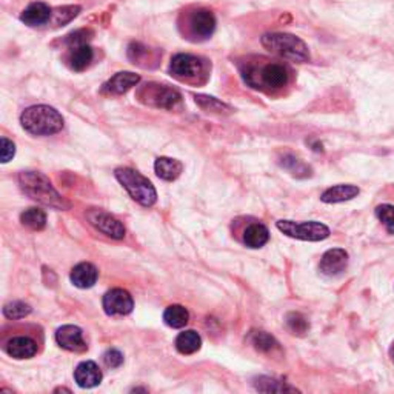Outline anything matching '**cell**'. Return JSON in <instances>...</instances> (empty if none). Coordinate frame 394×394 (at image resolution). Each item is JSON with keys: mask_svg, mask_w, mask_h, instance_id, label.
I'll use <instances>...</instances> for the list:
<instances>
[{"mask_svg": "<svg viewBox=\"0 0 394 394\" xmlns=\"http://www.w3.org/2000/svg\"><path fill=\"white\" fill-rule=\"evenodd\" d=\"M19 183L22 190L27 195L37 200V202L44 204L47 207H51L56 209H68L70 204L59 195L53 183L49 182L47 176L37 171H22L19 174Z\"/></svg>", "mask_w": 394, "mask_h": 394, "instance_id": "6da1fadb", "label": "cell"}, {"mask_svg": "<svg viewBox=\"0 0 394 394\" xmlns=\"http://www.w3.org/2000/svg\"><path fill=\"white\" fill-rule=\"evenodd\" d=\"M20 123L35 136H51L63 128V117L53 106L32 105L22 113Z\"/></svg>", "mask_w": 394, "mask_h": 394, "instance_id": "7a4b0ae2", "label": "cell"}, {"mask_svg": "<svg viewBox=\"0 0 394 394\" xmlns=\"http://www.w3.org/2000/svg\"><path fill=\"white\" fill-rule=\"evenodd\" d=\"M288 70L281 63H262V65H248L244 70V79L251 88L274 91L281 90L288 83Z\"/></svg>", "mask_w": 394, "mask_h": 394, "instance_id": "3957f363", "label": "cell"}, {"mask_svg": "<svg viewBox=\"0 0 394 394\" xmlns=\"http://www.w3.org/2000/svg\"><path fill=\"white\" fill-rule=\"evenodd\" d=\"M261 42L268 51L287 59V61L297 63L309 61L308 47L297 36L287 35V32H268L262 36Z\"/></svg>", "mask_w": 394, "mask_h": 394, "instance_id": "277c9868", "label": "cell"}, {"mask_svg": "<svg viewBox=\"0 0 394 394\" xmlns=\"http://www.w3.org/2000/svg\"><path fill=\"white\" fill-rule=\"evenodd\" d=\"M116 179L119 180L128 195L144 207H153L157 200V192L145 176L133 168H117Z\"/></svg>", "mask_w": 394, "mask_h": 394, "instance_id": "5b68a950", "label": "cell"}, {"mask_svg": "<svg viewBox=\"0 0 394 394\" xmlns=\"http://www.w3.org/2000/svg\"><path fill=\"white\" fill-rule=\"evenodd\" d=\"M276 226H278V230L283 233L285 236L299 239V240L319 242V240H325L330 236L328 226L316 221H308V222L279 221L276 223Z\"/></svg>", "mask_w": 394, "mask_h": 394, "instance_id": "8992f818", "label": "cell"}, {"mask_svg": "<svg viewBox=\"0 0 394 394\" xmlns=\"http://www.w3.org/2000/svg\"><path fill=\"white\" fill-rule=\"evenodd\" d=\"M139 97L142 102L157 108H165V110H174L176 106L180 105L182 100L179 91L166 85H159V83H148L140 90Z\"/></svg>", "mask_w": 394, "mask_h": 394, "instance_id": "52a82bcc", "label": "cell"}, {"mask_svg": "<svg viewBox=\"0 0 394 394\" xmlns=\"http://www.w3.org/2000/svg\"><path fill=\"white\" fill-rule=\"evenodd\" d=\"M170 71L179 80H195L205 73V62L191 54H178L173 57Z\"/></svg>", "mask_w": 394, "mask_h": 394, "instance_id": "ba28073f", "label": "cell"}, {"mask_svg": "<svg viewBox=\"0 0 394 394\" xmlns=\"http://www.w3.org/2000/svg\"><path fill=\"white\" fill-rule=\"evenodd\" d=\"M90 223L97 228L100 233H104L105 236L113 239H123L125 236V226L116 219L114 216L108 214L100 209H91L87 214Z\"/></svg>", "mask_w": 394, "mask_h": 394, "instance_id": "9c48e42d", "label": "cell"}, {"mask_svg": "<svg viewBox=\"0 0 394 394\" xmlns=\"http://www.w3.org/2000/svg\"><path fill=\"white\" fill-rule=\"evenodd\" d=\"M134 308V300L128 291L122 288H114L104 296V309L110 316L130 314Z\"/></svg>", "mask_w": 394, "mask_h": 394, "instance_id": "30bf717a", "label": "cell"}, {"mask_svg": "<svg viewBox=\"0 0 394 394\" xmlns=\"http://www.w3.org/2000/svg\"><path fill=\"white\" fill-rule=\"evenodd\" d=\"M190 32L197 39H208L216 30V18L208 10H195L188 16Z\"/></svg>", "mask_w": 394, "mask_h": 394, "instance_id": "8fae6325", "label": "cell"}, {"mask_svg": "<svg viewBox=\"0 0 394 394\" xmlns=\"http://www.w3.org/2000/svg\"><path fill=\"white\" fill-rule=\"evenodd\" d=\"M56 340L59 345L68 351L82 353L87 350V343L83 340V334L79 326L75 325H63L56 331Z\"/></svg>", "mask_w": 394, "mask_h": 394, "instance_id": "7c38bea8", "label": "cell"}, {"mask_svg": "<svg viewBox=\"0 0 394 394\" xmlns=\"http://www.w3.org/2000/svg\"><path fill=\"white\" fill-rule=\"evenodd\" d=\"M348 266V253L342 248H333L328 250L321 259V271L325 276H339L347 270Z\"/></svg>", "mask_w": 394, "mask_h": 394, "instance_id": "4fadbf2b", "label": "cell"}, {"mask_svg": "<svg viewBox=\"0 0 394 394\" xmlns=\"http://www.w3.org/2000/svg\"><path fill=\"white\" fill-rule=\"evenodd\" d=\"M139 82H140L139 74H134V73H130V71L117 73L116 75H113V78L105 83L104 88H102V93L119 96V94L127 93L130 88L136 87Z\"/></svg>", "mask_w": 394, "mask_h": 394, "instance_id": "5bb4252c", "label": "cell"}, {"mask_svg": "<svg viewBox=\"0 0 394 394\" xmlns=\"http://www.w3.org/2000/svg\"><path fill=\"white\" fill-rule=\"evenodd\" d=\"M102 371L93 360L82 362L74 371V379L82 388H93L102 382Z\"/></svg>", "mask_w": 394, "mask_h": 394, "instance_id": "9a60e30c", "label": "cell"}, {"mask_svg": "<svg viewBox=\"0 0 394 394\" xmlns=\"http://www.w3.org/2000/svg\"><path fill=\"white\" fill-rule=\"evenodd\" d=\"M53 10L44 2H35L28 8H25V11L20 16V20L28 25V27H42V25L48 23L51 20Z\"/></svg>", "mask_w": 394, "mask_h": 394, "instance_id": "2e32d148", "label": "cell"}, {"mask_svg": "<svg viewBox=\"0 0 394 394\" xmlns=\"http://www.w3.org/2000/svg\"><path fill=\"white\" fill-rule=\"evenodd\" d=\"M4 348L14 359H30L37 353V343L27 336L10 339Z\"/></svg>", "mask_w": 394, "mask_h": 394, "instance_id": "e0dca14e", "label": "cell"}, {"mask_svg": "<svg viewBox=\"0 0 394 394\" xmlns=\"http://www.w3.org/2000/svg\"><path fill=\"white\" fill-rule=\"evenodd\" d=\"M99 271L93 264L83 262L73 268L71 282L78 288H91L97 282Z\"/></svg>", "mask_w": 394, "mask_h": 394, "instance_id": "ac0fdd59", "label": "cell"}, {"mask_svg": "<svg viewBox=\"0 0 394 394\" xmlns=\"http://www.w3.org/2000/svg\"><path fill=\"white\" fill-rule=\"evenodd\" d=\"M154 171L161 179L166 182H173L182 174L183 165L180 161H178V159L159 157L154 164Z\"/></svg>", "mask_w": 394, "mask_h": 394, "instance_id": "d6986e66", "label": "cell"}, {"mask_svg": "<svg viewBox=\"0 0 394 394\" xmlns=\"http://www.w3.org/2000/svg\"><path fill=\"white\" fill-rule=\"evenodd\" d=\"M360 190L355 185H336L331 187L326 191L322 192L321 200L325 204H339V202H347L359 196Z\"/></svg>", "mask_w": 394, "mask_h": 394, "instance_id": "ffe728a7", "label": "cell"}, {"mask_svg": "<svg viewBox=\"0 0 394 394\" xmlns=\"http://www.w3.org/2000/svg\"><path fill=\"white\" fill-rule=\"evenodd\" d=\"M93 48L88 44L71 47L68 54L70 68L74 71H83L91 63V61H93Z\"/></svg>", "mask_w": 394, "mask_h": 394, "instance_id": "44dd1931", "label": "cell"}, {"mask_svg": "<svg viewBox=\"0 0 394 394\" xmlns=\"http://www.w3.org/2000/svg\"><path fill=\"white\" fill-rule=\"evenodd\" d=\"M270 240V231L262 223H251L244 233V242L250 248H261Z\"/></svg>", "mask_w": 394, "mask_h": 394, "instance_id": "7402d4cb", "label": "cell"}, {"mask_svg": "<svg viewBox=\"0 0 394 394\" xmlns=\"http://www.w3.org/2000/svg\"><path fill=\"white\" fill-rule=\"evenodd\" d=\"M248 340L251 345H253L257 351L261 353H266V355H273L274 351H279V342L276 340L271 334H268L266 331H251Z\"/></svg>", "mask_w": 394, "mask_h": 394, "instance_id": "603a6c76", "label": "cell"}, {"mask_svg": "<svg viewBox=\"0 0 394 394\" xmlns=\"http://www.w3.org/2000/svg\"><path fill=\"white\" fill-rule=\"evenodd\" d=\"M253 385H254V388L261 393H296V391H299L296 387H291V385H288V383L274 379V377H266V376L256 377V379L253 381Z\"/></svg>", "mask_w": 394, "mask_h": 394, "instance_id": "cb8c5ba5", "label": "cell"}, {"mask_svg": "<svg viewBox=\"0 0 394 394\" xmlns=\"http://www.w3.org/2000/svg\"><path fill=\"white\" fill-rule=\"evenodd\" d=\"M202 347V338L195 330H187L180 333L176 339V348L182 355H192Z\"/></svg>", "mask_w": 394, "mask_h": 394, "instance_id": "d4e9b609", "label": "cell"}, {"mask_svg": "<svg viewBox=\"0 0 394 394\" xmlns=\"http://www.w3.org/2000/svg\"><path fill=\"white\" fill-rule=\"evenodd\" d=\"M164 321L171 328H183L190 321V313L185 307L171 305L165 309Z\"/></svg>", "mask_w": 394, "mask_h": 394, "instance_id": "484cf974", "label": "cell"}, {"mask_svg": "<svg viewBox=\"0 0 394 394\" xmlns=\"http://www.w3.org/2000/svg\"><path fill=\"white\" fill-rule=\"evenodd\" d=\"M281 165L293 176H296V178H308V176H312V168L304 161H300L299 157L293 154L283 156Z\"/></svg>", "mask_w": 394, "mask_h": 394, "instance_id": "4316f807", "label": "cell"}, {"mask_svg": "<svg viewBox=\"0 0 394 394\" xmlns=\"http://www.w3.org/2000/svg\"><path fill=\"white\" fill-rule=\"evenodd\" d=\"M20 222L31 230H44L47 225V214L39 208H28L22 213Z\"/></svg>", "mask_w": 394, "mask_h": 394, "instance_id": "83f0119b", "label": "cell"}, {"mask_svg": "<svg viewBox=\"0 0 394 394\" xmlns=\"http://www.w3.org/2000/svg\"><path fill=\"white\" fill-rule=\"evenodd\" d=\"M31 313V307L25 302L14 300L6 304L4 308V314L8 319H22V317H27Z\"/></svg>", "mask_w": 394, "mask_h": 394, "instance_id": "f1b7e54d", "label": "cell"}, {"mask_svg": "<svg viewBox=\"0 0 394 394\" xmlns=\"http://www.w3.org/2000/svg\"><path fill=\"white\" fill-rule=\"evenodd\" d=\"M79 13H80V6H78V5H75V6H62V8H57V10H53L51 19L54 20V25L61 27V25L71 22Z\"/></svg>", "mask_w": 394, "mask_h": 394, "instance_id": "f546056e", "label": "cell"}, {"mask_svg": "<svg viewBox=\"0 0 394 394\" xmlns=\"http://www.w3.org/2000/svg\"><path fill=\"white\" fill-rule=\"evenodd\" d=\"M376 217L383 223L390 234H394V205H379L376 208Z\"/></svg>", "mask_w": 394, "mask_h": 394, "instance_id": "4dcf8cb0", "label": "cell"}, {"mask_svg": "<svg viewBox=\"0 0 394 394\" xmlns=\"http://www.w3.org/2000/svg\"><path fill=\"white\" fill-rule=\"evenodd\" d=\"M287 326H288V330L293 334H297V336H302V334H305L308 331L309 324H308V321L302 314H299V313H290L287 316Z\"/></svg>", "mask_w": 394, "mask_h": 394, "instance_id": "1f68e13d", "label": "cell"}, {"mask_svg": "<svg viewBox=\"0 0 394 394\" xmlns=\"http://www.w3.org/2000/svg\"><path fill=\"white\" fill-rule=\"evenodd\" d=\"M196 102L207 111H216V113H222L223 110L230 111V106H226L225 104L219 102L217 99L209 97V96H196Z\"/></svg>", "mask_w": 394, "mask_h": 394, "instance_id": "d6a6232c", "label": "cell"}, {"mask_svg": "<svg viewBox=\"0 0 394 394\" xmlns=\"http://www.w3.org/2000/svg\"><path fill=\"white\" fill-rule=\"evenodd\" d=\"M104 362L106 367H110V368H119L123 364V355L119 350L111 348L104 355Z\"/></svg>", "mask_w": 394, "mask_h": 394, "instance_id": "836d02e7", "label": "cell"}, {"mask_svg": "<svg viewBox=\"0 0 394 394\" xmlns=\"http://www.w3.org/2000/svg\"><path fill=\"white\" fill-rule=\"evenodd\" d=\"M0 154H2V164L10 162L16 154V145L6 137H2V153Z\"/></svg>", "mask_w": 394, "mask_h": 394, "instance_id": "e575fe53", "label": "cell"}, {"mask_svg": "<svg viewBox=\"0 0 394 394\" xmlns=\"http://www.w3.org/2000/svg\"><path fill=\"white\" fill-rule=\"evenodd\" d=\"M393 345H394V343H393ZM391 353H393V360H394V347H393V351H391Z\"/></svg>", "mask_w": 394, "mask_h": 394, "instance_id": "d590c367", "label": "cell"}]
</instances>
